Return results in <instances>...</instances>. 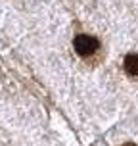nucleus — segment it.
I'll list each match as a JSON object with an SVG mask.
<instances>
[{"label":"nucleus","instance_id":"obj_1","mask_svg":"<svg viewBox=\"0 0 138 146\" xmlns=\"http://www.w3.org/2000/svg\"><path fill=\"white\" fill-rule=\"evenodd\" d=\"M73 46L79 56H90L98 50V40L92 35H77L73 40Z\"/></svg>","mask_w":138,"mask_h":146},{"label":"nucleus","instance_id":"obj_2","mask_svg":"<svg viewBox=\"0 0 138 146\" xmlns=\"http://www.w3.org/2000/svg\"><path fill=\"white\" fill-rule=\"evenodd\" d=\"M125 69H127L129 75L138 77V54H129L125 58Z\"/></svg>","mask_w":138,"mask_h":146},{"label":"nucleus","instance_id":"obj_3","mask_svg":"<svg viewBox=\"0 0 138 146\" xmlns=\"http://www.w3.org/2000/svg\"><path fill=\"white\" fill-rule=\"evenodd\" d=\"M123 146H136V144H134V142H125Z\"/></svg>","mask_w":138,"mask_h":146}]
</instances>
